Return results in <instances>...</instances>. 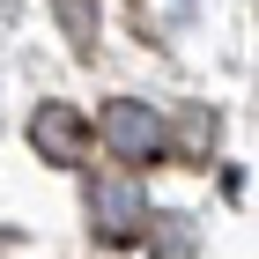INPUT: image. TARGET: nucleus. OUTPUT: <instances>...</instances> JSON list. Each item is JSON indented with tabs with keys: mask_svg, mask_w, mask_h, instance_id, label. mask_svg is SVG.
Here are the masks:
<instances>
[{
	"mask_svg": "<svg viewBox=\"0 0 259 259\" xmlns=\"http://www.w3.org/2000/svg\"><path fill=\"white\" fill-rule=\"evenodd\" d=\"M30 141H37L45 163H81L89 156V119H81L74 104H37V119H30Z\"/></svg>",
	"mask_w": 259,
	"mask_h": 259,
	"instance_id": "obj_2",
	"label": "nucleus"
},
{
	"mask_svg": "<svg viewBox=\"0 0 259 259\" xmlns=\"http://www.w3.org/2000/svg\"><path fill=\"white\" fill-rule=\"evenodd\" d=\"M89 215H97L104 237H119V244H126V237H141V222H148L134 185H97V193H89Z\"/></svg>",
	"mask_w": 259,
	"mask_h": 259,
	"instance_id": "obj_3",
	"label": "nucleus"
},
{
	"mask_svg": "<svg viewBox=\"0 0 259 259\" xmlns=\"http://www.w3.org/2000/svg\"><path fill=\"white\" fill-rule=\"evenodd\" d=\"M89 134H97L111 156H126V163H148V156L163 148V119H156V104H134V97L104 104V119L89 126Z\"/></svg>",
	"mask_w": 259,
	"mask_h": 259,
	"instance_id": "obj_1",
	"label": "nucleus"
}]
</instances>
